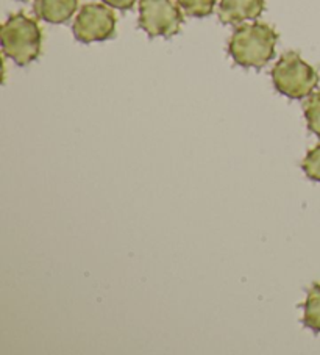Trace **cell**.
<instances>
[{
  "label": "cell",
  "mask_w": 320,
  "mask_h": 355,
  "mask_svg": "<svg viewBox=\"0 0 320 355\" xmlns=\"http://www.w3.org/2000/svg\"><path fill=\"white\" fill-rule=\"evenodd\" d=\"M278 33L264 22L244 24L233 32L229 41V53L242 67L261 69L275 57Z\"/></svg>",
  "instance_id": "obj_1"
},
{
  "label": "cell",
  "mask_w": 320,
  "mask_h": 355,
  "mask_svg": "<svg viewBox=\"0 0 320 355\" xmlns=\"http://www.w3.org/2000/svg\"><path fill=\"white\" fill-rule=\"evenodd\" d=\"M3 53L17 66H28L38 60L42 47V30L39 24L24 13L8 17L0 30Z\"/></svg>",
  "instance_id": "obj_2"
},
{
  "label": "cell",
  "mask_w": 320,
  "mask_h": 355,
  "mask_svg": "<svg viewBox=\"0 0 320 355\" xmlns=\"http://www.w3.org/2000/svg\"><path fill=\"white\" fill-rule=\"evenodd\" d=\"M320 76L297 52H286L272 69L275 89L289 99L300 101L311 96L319 85Z\"/></svg>",
  "instance_id": "obj_3"
},
{
  "label": "cell",
  "mask_w": 320,
  "mask_h": 355,
  "mask_svg": "<svg viewBox=\"0 0 320 355\" xmlns=\"http://www.w3.org/2000/svg\"><path fill=\"white\" fill-rule=\"evenodd\" d=\"M183 21L174 0H139V27L150 38H172L180 33Z\"/></svg>",
  "instance_id": "obj_4"
},
{
  "label": "cell",
  "mask_w": 320,
  "mask_h": 355,
  "mask_svg": "<svg viewBox=\"0 0 320 355\" xmlns=\"http://www.w3.org/2000/svg\"><path fill=\"white\" fill-rule=\"evenodd\" d=\"M73 36L83 44L112 40L116 33V15L103 3H86L73 22Z\"/></svg>",
  "instance_id": "obj_5"
},
{
  "label": "cell",
  "mask_w": 320,
  "mask_h": 355,
  "mask_svg": "<svg viewBox=\"0 0 320 355\" xmlns=\"http://www.w3.org/2000/svg\"><path fill=\"white\" fill-rule=\"evenodd\" d=\"M266 8V0H220L219 19L230 26L255 21Z\"/></svg>",
  "instance_id": "obj_6"
},
{
  "label": "cell",
  "mask_w": 320,
  "mask_h": 355,
  "mask_svg": "<svg viewBox=\"0 0 320 355\" xmlns=\"http://www.w3.org/2000/svg\"><path fill=\"white\" fill-rule=\"evenodd\" d=\"M78 0H36L35 15L48 24H64L75 15Z\"/></svg>",
  "instance_id": "obj_7"
},
{
  "label": "cell",
  "mask_w": 320,
  "mask_h": 355,
  "mask_svg": "<svg viewBox=\"0 0 320 355\" xmlns=\"http://www.w3.org/2000/svg\"><path fill=\"white\" fill-rule=\"evenodd\" d=\"M303 324L312 332H320V284H314L308 291L303 305Z\"/></svg>",
  "instance_id": "obj_8"
},
{
  "label": "cell",
  "mask_w": 320,
  "mask_h": 355,
  "mask_svg": "<svg viewBox=\"0 0 320 355\" xmlns=\"http://www.w3.org/2000/svg\"><path fill=\"white\" fill-rule=\"evenodd\" d=\"M305 118L310 132L320 137V91L314 93L305 103Z\"/></svg>",
  "instance_id": "obj_9"
},
{
  "label": "cell",
  "mask_w": 320,
  "mask_h": 355,
  "mask_svg": "<svg viewBox=\"0 0 320 355\" xmlns=\"http://www.w3.org/2000/svg\"><path fill=\"white\" fill-rule=\"evenodd\" d=\"M178 5L190 17H206L214 11L216 0H178Z\"/></svg>",
  "instance_id": "obj_10"
},
{
  "label": "cell",
  "mask_w": 320,
  "mask_h": 355,
  "mask_svg": "<svg viewBox=\"0 0 320 355\" xmlns=\"http://www.w3.org/2000/svg\"><path fill=\"white\" fill-rule=\"evenodd\" d=\"M301 169H303L308 179L320 183V144L308 152L303 163H301Z\"/></svg>",
  "instance_id": "obj_11"
},
{
  "label": "cell",
  "mask_w": 320,
  "mask_h": 355,
  "mask_svg": "<svg viewBox=\"0 0 320 355\" xmlns=\"http://www.w3.org/2000/svg\"><path fill=\"white\" fill-rule=\"evenodd\" d=\"M102 2L109 5V7H113L116 10L127 11V10H132L134 7L136 0H102Z\"/></svg>",
  "instance_id": "obj_12"
},
{
  "label": "cell",
  "mask_w": 320,
  "mask_h": 355,
  "mask_svg": "<svg viewBox=\"0 0 320 355\" xmlns=\"http://www.w3.org/2000/svg\"><path fill=\"white\" fill-rule=\"evenodd\" d=\"M24 2H26V0H24Z\"/></svg>",
  "instance_id": "obj_13"
}]
</instances>
